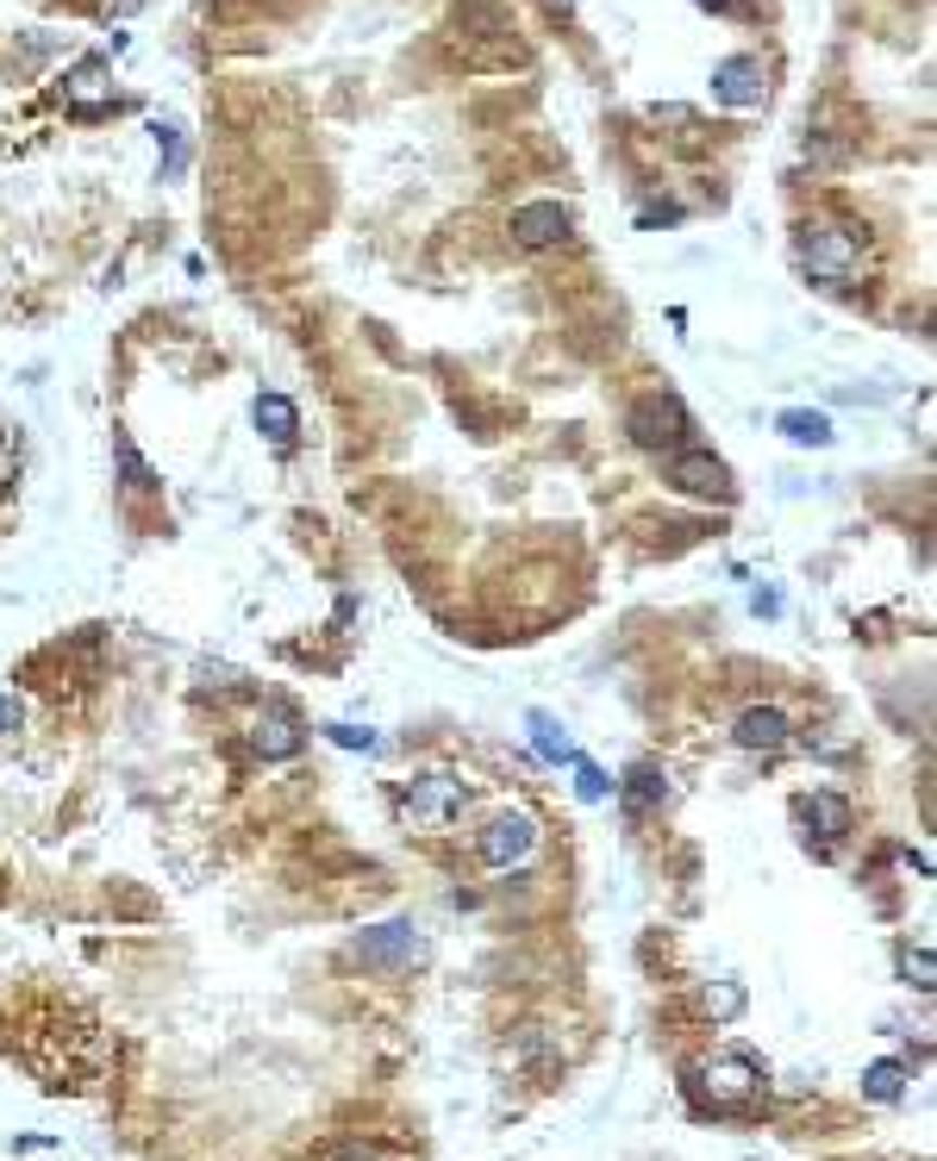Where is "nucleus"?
<instances>
[{
	"mask_svg": "<svg viewBox=\"0 0 937 1161\" xmlns=\"http://www.w3.org/2000/svg\"><path fill=\"white\" fill-rule=\"evenodd\" d=\"M794 256H800V269H807L812 281H825V288H850V281L862 276V238L850 226H807L800 244H794Z\"/></svg>",
	"mask_w": 937,
	"mask_h": 1161,
	"instance_id": "nucleus-1",
	"label": "nucleus"
},
{
	"mask_svg": "<svg viewBox=\"0 0 937 1161\" xmlns=\"http://www.w3.org/2000/svg\"><path fill=\"white\" fill-rule=\"evenodd\" d=\"M625 431H632V444H644V450H675L687 431V406L675 400V394H644V400L625 412Z\"/></svg>",
	"mask_w": 937,
	"mask_h": 1161,
	"instance_id": "nucleus-2",
	"label": "nucleus"
},
{
	"mask_svg": "<svg viewBox=\"0 0 937 1161\" xmlns=\"http://www.w3.org/2000/svg\"><path fill=\"white\" fill-rule=\"evenodd\" d=\"M694 1081H700V1093H707L719 1111H732V1106H750V1099L762 1093V1068L750 1056H737V1049H732V1056L700 1061V1074H694Z\"/></svg>",
	"mask_w": 937,
	"mask_h": 1161,
	"instance_id": "nucleus-3",
	"label": "nucleus"
},
{
	"mask_svg": "<svg viewBox=\"0 0 937 1161\" xmlns=\"http://www.w3.org/2000/svg\"><path fill=\"white\" fill-rule=\"evenodd\" d=\"M419 956H426V936L413 931V924H381V931H363L351 943V961L381 968V974H401V968H413Z\"/></svg>",
	"mask_w": 937,
	"mask_h": 1161,
	"instance_id": "nucleus-4",
	"label": "nucleus"
},
{
	"mask_svg": "<svg viewBox=\"0 0 937 1161\" xmlns=\"http://www.w3.org/2000/svg\"><path fill=\"white\" fill-rule=\"evenodd\" d=\"M712 101L719 106H737V113H744V106H762L769 101V69H762V56H725V63H719V69H712Z\"/></svg>",
	"mask_w": 937,
	"mask_h": 1161,
	"instance_id": "nucleus-5",
	"label": "nucleus"
},
{
	"mask_svg": "<svg viewBox=\"0 0 937 1161\" xmlns=\"http://www.w3.org/2000/svg\"><path fill=\"white\" fill-rule=\"evenodd\" d=\"M401 812L413 818V825H451L456 812H463V781H451V775H419V781L401 793Z\"/></svg>",
	"mask_w": 937,
	"mask_h": 1161,
	"instance_id": "nucleus-6",
	"label": "nucleus"
},
{
	"mask_svg": "<svg viewBox=\"0 0 937 1161\" xmlns=\"http://www.w3.org/2000/svg\"><path fill=\"white\" fill-rule=\"evenodd\" d=\"M532 850H537V825L526 812H501L482 831V843H476V856H482L488 868H512V862H526Z\"/></svg>",
	"mask_w": 937,
	"mask_h": 1161,
	"instance_id": "nucleus-7",
	"label": "nucleus"
},
{
	"mask_svg": "<svg viewBox=\"0 0 937 1161\" xmlns=\"http://www.w3.org/2000/svg\"><path fill=\"white\" fill-rule=\"evenodd\" d=\"M669 481L694 494V500H732V469L707 450H675L669 456Z\"/></svg>",
	"mask_w": 937,
	"mask_h": 1161,
	"instance_id": "nucleus-8",
	"label": "nucleus"
},
{
	"mask_svg": "<svg viewBox=\"0 0 937 1161\" xmlns=\"http://www.w3.org/2000/svg\"><path fill=\"white\" fill-rule=\"evenodd\" d=\"M569 226H575V213H569L562 201H532V206H519V213H512V238H519L526 251L562 244V238H569Z\"/></svg>",
	"mask_w": 937,
	"mask_h": 1161,
	"instance_id": "nucleus-9",
	"label": "nucleus"
},
{
	"mask_svg": "<svg viewBox=\"0 0 937 1161\" xmlns=\"http://www.w3.org/2000/svg\"><path fill=\"white\" fill-rule=\"evenodd\" d=\"M113 69H106V56H81L76 69H69V81H63V101L76 106V113H101L106 101H113Z\"/></svg>",
	"mask_w": 937,
	"mask_h": 1161,
	"instance_id": "nucleus-10",
	"label": "nucleus"
},
{
	"mask_svg": "<svg viewBox=\"0 0 937 1161\" xmlns=\"http://www.w3.org/2000/svg\"><path fill=\"white\" fill-rule=\"evenodd\" d=\"M251 419H256V431H263L276 450H294V437H301V406L288 400V394H256Z\"/></svg>",
	"mask_w": 937,
	"mask_h": 1161,
	"instance_id": "nucleus-11",
	"label": "nucleus"
},
{
	"mask_svg": "<svg viewBox=\"0 0 937 1161\" xmlns=\"http://www.w3.org/2000/svg\"><path fill=\"white\" fill-rule=\"evenodd\" d=\"M251 743H256V756L263 762H288V756H301V725H294V718H288V712H263V718H256L251 725Z\"/></svg>",
	"mask_w": 937,
	"mask_h": 1161,
	"instance_id": "nucleus-12",
	"label": "nucleus"
},
{
	"mask_svg": "<svg viewBox=\"0 0 937 1161\" xmlns=\"http://www.w3.org/2000/svg\"><path fill=\"white\" fill-rule=\"evenodd\" d=\"M800 818L812 825L807 837H819V843H837V837L850 831V800L819 787V793H807V800H800Z\"/></svg>",
	"mask_w": 937,
	"mask_h": 1161,
	"instance_id": "nucleus-13",
	"label": "nucleus"
},
{
	"mask_svg": "<svg viewBox=\"0 0 937 1161\" xmlns=\"http://www.w3.org/2000/svg\"><path fill=\"white\" fill-rule=\"evenodd\" d=\"M787 731H794V725H787V712L750 706V712H737V731H732V737L744 743V750H782Z\"/></svg>",
	"mask_w": 937,
	"mask_h": 1161,
	"instance_id": "nucleus-14",
	"label": "nucleus"
},
{
	"mask_svg": "<svg viewBox=\"0 0 937 1161\" xmlns=\"http://www.w3.org/2000/svg\"><path fill=\"white\" fill-rule=\"evenodd\" d=\"M775 425H782V437H787V444H807V450H825V444L837 437V431H832V419H825V412H812V406H787V412L775 419Z\"/></svg>",
	"mask_w": 937,
	"mask_h": 1161,
	"instance_id": "nucleus-15",
	"label": "nucleus"
},
{
	"mask_svg": "<svg viewBox=\"0 0 937 1161\" xmlns=\"http://www.w3.org/2000/svg\"><path fill=\"white\" fill-rule=\"evenodd\" d=\"M619 806H625V818H644L650 806H662V775L650 768V762H637L632 775H625V787H619Z\"/></svg>",
	"mask_w": 937,
	"mask_h": 1161,
	"instance_id": "nucleus-16",
	"label": "nucleus"
},
{
	"mask_svg": "<svg viewBox=\"0 0 937 1161\" xmlns=\"http://www.w3.org/2000/svg\"><path fill=\"white\" fill-rule=\"evenodd\" d=\"M526 731H532L537 756H544V762H557V768H562V762H575V756H582V750L569 743V731H562L550 712H526Z\"/></svg>",
	"mask_w": 937,
	"mask_h": 1161,
	"instance_id": "nucleus-17",
	"label": "nucleus"
},
{
	"mask_svg": "<svg viewBox=\"0 0 937 1161\" xmlns=\"http://www.w3.org/2000/svg\"><path fill=\"white\" fill-rule=\"evenodd\" d=\"M113 456H119V475H126V487H131V494H156V487H163L151 462H144V456L131 450V437H113Z\"/></svg>",
	"mask_w": 937,
	"mask_h": 1161,
	"instance_id": "nucleus-18",
	"label": "nucleus"
},
{
	"mask_svg": "<svg viewBox=\"0 0 937 1161\" xmlns=\"http://www.w3.org/2000/svg\"><path fill=\"white\" fill-rule=\"evenodd\" d=\"M862 1093H869V1099H900V1093H907V1068H900V1061H875V1068H869V1074H862Z\"/></svg>",
	"mask_w": 937,
	"mask_h": 1161,
	"instance_id": "nucleus-19",
	"label": "nucleus"
},
{
	"mask_svg": "<svg viewBox=\"0 0 937 1161\" xmlns=\"http://www.w3.org/2000/svg\"><path fill=\"white\" fill-rule=\"evenodd\" d=\"M569 768H575V800H587V806H600V800L612 793V781H607V775H600V768H594L587 756H575Z\"/></svg>",
	"mask_w": 937,
	"mask_h": 1161,
	"instance_id": "nucleus-20",
	"label": "nucleus"
},
{
	"mask_svg": "<svg viewBox=\"0 0 937 1161\" xmlns=\"http://www.w3.org/2000/svg\"><path fill=\"white\" fill-rule=\"evenodd\" d=\"M326 737L338 743V750H363V756H369V750H381V737L369 731V725H326Z\"/></svg>",
	"mask_w": 937,
	"mask_h": 1161,
	"instance_id": "nucleus-21",
	"label": "nucleus"
},
{
	"mask_svg": "<svg viewBox=\"0 0 937 1161\" xmlns=\"http://www.w3.org/2000/svg\"><path fill=\"white\" fill-rule=\"evenodd\" d=\"M707 1011H712V1018H737V1011H744V986H737V981L707 986Z\"/></svg>",
	"mask_w": 937,
	"mask_h": 1161,
	"instance_id": "nucleus-22",
	"label": "nucleus"
},
{
	"mask_svg": "<svg viewBox=\"0 0 937 1161\" xmlns=\"http://www.w3.org/2000/svg\"><path fill=\"white\" fill-rule=\"evenodd\" d=\"M900 968H907V981L919 986V993H932V986H937V961H932V949H907V961H900Z\"/></svg>",
	"mask_w": 937,
	"mask_h": 1161,
	"instance_id": "nucleus-23",
	"label": "nucleus"
},
{
	"mask_svg": "<svg viewBox=\"0 0 937 1161\" xmlns=\"http://www.w3.org/2000/svg\"><path fill=\"white\" fill-rule=\"evenodd\" d=\"M156 151H163V176H176V169H181V138H176V126H156Z\"/></svg>",
	"mask_w": 937,
	"mask_h": 1161,
	"instance_id": "nucleus-24",
	"label": "nucleus"
},
{
	"mask_svg": "<svg viewBox=\"0 0 937 1161\" xmlns=\"http://www.w3.org/2000/svg\"><path fill=\"white\" fill-rule=\"evenodd\" d=\"M20 481V444L7 437V425H0V487H13Z\"/></svg>",
	"mask_w": 937,
	"mask_h": 1161,
	"instance_id": "nucleus-25",
	"label": "nucleus"
},
{
	"mask_svg": "<svg viewBox=\"0 0 937 1161\" xmlns=\"http://www.w3.org/2000/svg\"><path fill=\"white\" fill-rule=\"evenodd\" d=\"M675 219H682V206H644L637 226H675Z\"/></svg>",
	"mask_w": 937,
	"mask_h": 1161,
	"instance_id": "nucleus-26",
	"label": "nucleus"
},
{
	"mask_svg": "<svg viewBox=\"0 0 937 1161\" xmlns=\"http://www.w3.org/2000/svg\"><path fill=\"white\" fill-rule=\"evenodd\" d=\"M750 607H757V612H769V618H775V612H782V594H775V587H757V594H750Z\"/></svg>",
	"mask_w": 937,
	"mask_h": 1161,
	"instance_id": "nucleus-27",
	"label": "nucleus"
},
{
	"mask_svg": "<svg viewBox=\"0 0 937 1161\" xmlns=\"http://www.w3.org/2000/svg\"><path fill=\"white\" fill-rule=\"evenodd\" d=\"M700 7H707V13H732V0H700Z\"/></svg>",
	"mask_w": 937,
	"mask_h": 1161,
	"instance_id": "nucleus-28",
	"label": "nucleus"
},
{
	"mask_svg": "<svg viewBox=\"0 0 937 1161\" xmlns=\"http://www.w3.org/2000/svg\"><path fill=\"white\" fill-rule=\"evenodd\" d=\"M351 1161H363V1156H351Z\"/></svg>",
	"mask_w": 937,
	"mask_h": 1161,
	"instance_id": "nucleus-29",
	"label": "nucleus"
}]
</instances>
